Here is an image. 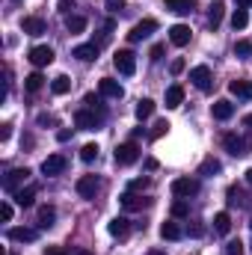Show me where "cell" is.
Masks as SVG:
<instances>
[{"instance_id":"5bb4252c","label":"cell","mask_w":252,"mask_h":255,"mask_svg":"<svg viewBox=\"0 0 252 255\" xmlns=\"http://www.w3.org/2000/svg\"><path fill=\"white\" fill-rule=\"evenodd\" d=\"M211 113H214V119L226 122V119H232V116H235V104H232V101H226V98H220V101H214V104H211Z\"/></svg>"},{"instance_id":"44dd1931","label":"cell","mask_w":252,"mask_h":255,"mask_svg":"<svg viewBox=\"0 0 252 255\" xmlns=\"http://www.w3.org/2000/svg\"><path fill=\"white\" fill-rule=\"evenodd\" d=\"M107 232H110L113 238H127V232H130V223H127L125 217H116V220H110Z\"/></svg>"},{"instance_id":"f1b7e54d","label":"cell","mask_w":252,"mask_h":255,"mask_svg":"<svg viewBox=\"0 0 252 255\" xmlns=\"http://www.w3.org/2000/svg\"><path fill=\"white\" fill-rule=\"evenodd\" d=\"M65 30L68 33H83L86 30V18L83 15H68L65 18Z\"/></svg>"},{"instance_id":"bcb514c9","label":"cell","mask_w":252,"mask_h":255,"mask_svg":"<svg viewBox=\"0 0 252 255\" xmlns=\"http://www.w3.org/2000/svg\"><path fill=\"white\" fill-rule=\"evenodd\" d=\"M45 255H71V253H68L65 247H48V250H45Z\"/></svg>"},{"instance_id":"f6af8a7d","label":"cell","mask_w":252,"mask_h":255,"mask_svg":"<svg viewBox=\"0 0 252 255\" xmlns=\"http://www.w3.org/2000/svg\"><path fill=\"white\" fill-rule=\"evenodd\" d=\"M187 232L193 235V238H202V235H205V226H202V223H193V226H190Z\"/></svg>"},{"instance_id":"52a82bcc","label":"cell","mask_w":252,"mask_h":255,"mask_svg":"<svg viewBox=\"0 0 252 255\" xmlns=\"http://www.w3.org/2000/svg\"><path fill=\"white\" fill-rule=\"evenodd\" d=\"M27 175H30L27 166H24V169H9V172L3 175V190L6 193H18V187L27 181Z\"/></svg>"},{"instance_id":"d6986e66","label":"cell","mask_w":252,"mask_h":255,"mask_svg":"<svg viewBox=\"0 0 252 255\" xmlns=\"http://www.w3.org/2000/svg\"><path fill=\"white\" fill-rule=\"evenodd\" d=\"M163 6L169 12H178V15H190L196 9V0H163Z\"/></svg>"},{"instance_id":"603a6c76","label":"cell","mask_w":252,"mask_h":255,"mask_svg":"<svg viewBox=\"0 0 252 255\" xmlns=\"http://www.w3.org/2000/svg\"><path fill=\"white\" fill-rule=\"evenodd\" d=\"M36 229H9V241H18V244H30L36 241Z\"/></svg>"},{"instance_id":"8992f818","label":"cell","mask_w":252,"mask_h":255,"mask_svg":"<svg viewBox=\"0 0 252 255\" xmlns=\"http://www.w3.org/2000/svg\"><path fill=\"white\" fill-rule=\"evenodd\" d=\"M154 30H157V21H154V18H145V21H139V24H133V27H130L127 42H142V39H148Z\"/></svg>"},{"instance_id":"7402d4cb","label":"cell","mask_w":252,"mask_h":255,"mask_svg":"<svg viewBox=\"0 0 252 255\" xmlns=\"http://www.w3.org/2000/svg\"><path fill=\"white\" fill-rule=\"evenodd\" d=\"M229 92L238 95V98H252V80H232Z\"/></svg>"},{"instance_id":"60d3db41","label":"cell","mask_w":252,"mask_h":255,"mask_svg":"<svg viewBox=\"0 0 252 255\" xmlns=\"http://www.w3.org/2000/svg\"><path fill=\"white\" fill-rule=\"evenodd\" d=\"M148 187V178H133L130 184H127V190L130 193H136V190H145Z\"/></svg>"},{"instance_id":"277c9868","label":"cell","mask_w":252,"mask_h":255,"mask_svg":"<svg viewBox=\"0 0 252 255\" xmlns=\"http://www.w3.org/2000/svg\"><path fill=\"white\" fill-rule=\"evenodd\" d=\"M136 160H139V145H136L133 139L116 145V163H119V166H130V163H136Z\"/></svg>"},{"instance_id":"4fadbf2b","label":"cell","mask_w":252,"mask_h":255,"mask_svg":"<svg viewBox=\"0 0 252 255\" xmlns=\"http://www.w3.org/2000/svg\"><path fill=\"white\" fill-rule=\"evenodd\" d=\"M190 36H193V33H190L187 24H175V27H169V42H172L175 48H184V45L190 42Z\"/></svg>"},{"instance_id":"7bdbcfd3","label":"cell","mask_w":252,"mask_h":255,"mask_svg":"<svg viewBox=\"0 0 252 255\" xmlns=\"http://www.w3.org/2000/svg\"><path fill=\"white\" fill-rule=\"evenodd\" d=\"M163 51H166V48H163V45H154V48H151V54H148V57H151V60H154V63H160V60H163Z\"/></svg>"},{"instance_id":"ac0fdd59","label":"cell","mask_w":252,"mask_h":255,"mask_svg":"<svg viewBox=\"0 0 252 255\" xmlns=\"http://www.w3.org/2000/svg\"><path fill=\"white\" fill-rule=\"evenodd\" d=\"M160 238H163V241H178V238H184V229H181L175 220H166V223L160 226Z\"/></svg>"},{"instance_id":"7c38bea8","label":"cell","mask_w":252,"mask_h":255,"mask_svg":"<svg viewBox=\"0 0 252 255\" xmlns=\"http://www.w3.org/2000/svg\"><path fill=\"white\" fill-rule=\"evenodd\" d=\"M98 187H101V181H98L95 175H80V178H77V193H80L83 199H95Z\"/></svg>"},{"instance_id":"f5cc1de1","label":"cell","mask_w":252,"mask_h":255,"mask_svg":"<svg viewBox=\"0 0 252 255\" xmlns=\"http://www.w3.org/2000/svg\"><path fill=\"white\" fill-rule=\"evenodd\" d=\"M244 125H247V128H252V113H250V116H244Z\"/></svg>"},{"instance_id":"1f68e13d","label":"cell","mask_w":252,"mask_h":255,"mask_svg":"<svg viewBox=\"0 0 252 255\" xmlns=\"http://www.w3.org/2000/svg\"><path fill=\"white\" fill-rule=\"evenodd\" d=\"M51 89H54V95H65V92L71 89V80H68L65 74H60V77L51 80Z\"/></svg>"},{"instance_id":"f907efd6","label":"cell","mask_w":252,"mask_h":255,"mask_svg":"<svg viewBox=\"0 0 252 255\" xmlns=\"http://www.w3.org/2000/svg\"><path fill=\"white\" fill-rule=\"evenodd\" d=\"M252 6V0H238V9H250Z\"/></svg>"},{"instance_id":"7dc6e473","label":"cell","mask_w":252,"mask_h":255,"mask_svg":"<svg viewBox=\"0 0 252 255\" xmlns=\"http://www.w3.org/2000/svg\"><path fill=\"white\" fill-rule=\"evenodd\" d=\"M9 133H12V125H0V139H9Z\"/></svg>"},{"instance_id":"8d00e7d4","label":"cell","mask_w":252,"mask_h":255,"mask_svg":"<svg viewBox=\"0 0 252 255\" xmlns=\"http://www.w3.org/2000/svg\"><path fill=\"white\" fill-rule=\"evenodd\" d=\"M169 128H172V125H169L166 119H160V122H154V128H151V133H148V136H151V139H160V136H163Z\"/></svg>"},{"instance_id":"e0dca14e","label":"cell","mask_w":252,"mask_h":255,"mask_svg":"<svg viewBox=\"0 0 252 255\" xmlns=\"http://www.w3.org/2000/svg\"><path fill=\"white\" fill-rule=\"evenodd\" d=\"M21 30H24L27 36H42V33H45V21L36 18V15H30V18L21 21Z\"/></svg>"},{"instance_id":"30bf717a","label":"cell","mask_w":252,"mask_h":255,"mask_svg":"<svg viewBox=\"0 0 252 255\" xmlns=\"http://www.w3.org/2000/svg\"><path fill=\"white\" fill-rule=\"evenodd\" d=\"M98 92H101L104 98H122V95H125L122 83L113 80V77H101V80H98Z\"/></svg>"},{"instance_id":"f35d334b","label":"cell","mask_w":252,"mask_h":255,"mask_svg":"<svg viewBox=\"0 0 252 255\" xmlns=\"http://www.w3.org/2000/svg\"><path fill=\"white\" fill-rule=\"evenodd\" d=\"M226 255H244V244L241 241H229L226 244Z\"/></svg>"},{"instance_id":"d590c367","label":"cell","mask_w":252,"mask_h":255,"mask_svg":"<svg viewBox=\"0 0 252 255\" xmlns=\"http://www.w3.org/2000/svg\"><path fill=\"white\" fill-rule=\"evenodd\" d=\"M235 54H238L241 60H247V57H252V42H247V39H241V42L235 45Z\"/></svg>"},{"instance_id":"cb8c5ba5","label":"cell","mask_w":252,"mask_h":255,"mask_svg":"<svg viewBox=\"0 0 252 255\" xmlns=\"http://www.w3.org/2000/svg\"><path fill=\"white\" fill-rule=\"evenodd\" d=\"M12 199H15V205L30 208V205H33V199H36V187H21L18 193H12Z\"/></svg>"},{"instance_id":"836d02e7","label":"cell","mask_w":252,"mask_h":255,"mask_svg":"<svg viewBox=\"0 0 252 255\" xmlns=\"http://www.w3.org/2000/svg\"><path fill=\"white\" fill-rule=\"evenodd\" d=\"M250 24V15H247V9H235V15H232V27L235 30H244Z\"/></svg>"},{"instance_id":"5b68a950","label":"cell","mask_w":252,"mask_h":255,"mask_svg":"<svg viewBox=\"0 0 252 255\" xmlns=\"http://www.w3.org/2000/svg\"><path fill=\"white\" fill-rule=\"evenodd\" d=\"M65 166H68L65 154H48V157L42 160V175H48V178H54V175H63Z\"/></svg>"},{"instance_id":"d4e9b609","label":"cell","mask_w":252,"mask_h":255,"mask_svg":"<svg viewBox=\"0 0 252 255\" xmlns=\"http://www.w3.org/2000/svg\"><path fill=\"white\" fill-rule=\"evenodd\" d=\"M214 232H217V235H229V232H232V217H229L226 211H220V214L214 217Z\"/></svg>"},{"instance_id":"d6a6232c","label":"cell","mask_w":252,"mask_h":255,"mask_svg":"<svg viewBox=\"0 0 252 255\" xmlns=\"http://www.w3.org/2000/svg\"><path fill=\"white\" fill-rule=\"evenodd\" d=\"M229 205L232 208H241V205H247V196L241 187H229Z\"/></svg>"},{"instance_id":"2e32d148","label":"cell","mask_w":252,"mask_h":255,"mask_svg":"<svg viewBox=\"0 0 252 255\" xmlns=\"http://www.w3.org/2000/svg\"><path fill=\"white\" fill-rule=\"evenodd\" d=\"M71 57H77L80 63H92V60H98V45L92 42V45H77L74 51H71Z\"/></svg>"},{"instance_id":"3957f363","label":"cell","mask_w":252,"mask_h":255,"mask_svg":"<svg viewBox=\"0 0 252 255\" xmlns=\"http://www.w3.org/2000/svg\"><path fill=\"white\" fill-rule=\"evenodd\" d=\"M190 83H193L196 89H202V92H211V86H214L211 68H208V65H196V68H190Z\"/></svg>"},{"instance_id":"c3c4849f","label":"cell","mask_w":252,"mask_h":255,"mask_svg":"<svg viewBox=\"0 0 252 255\" xmlns=\"http://www.w3.org/2000/svg\"><path fill=\"white\" fill-rule=\"evenodd\" d=\"M39 125H54V116H45V113H42V116H39Z\"/></svg>"},{"instance_id":"4316f807","label":"cell","mask_w":252,"mask_h":255,"mask_svg":"<svg viewBox=\"0 0 252 255\" xmlns=\"http://www.w3.org/2000/svg\"><path fill=\"white\" fill-rule=\"evenodd\" d=\"M54 220H57V211H54L51 205H42V208H39V226H42V229H51Z\"/></svg>"},{"instance_id":"e575fe53","label":"cell","mask_w":252,"mask_h":255,"mask_svg":"<svg viewBox=\"0 0 252 255\" xmlns=\"http://www.w3.org/2000/svg\"><path fill=\"white\" fill-rule=\"evenodd\" d=\"M95 157H98V145H95V142H86V145L80 148V160H83V163H92Z\"/></svg>"},{"instance_id":"74e56055","label":"cell","mask_w":252,"mask_h":255,"mask_svg":"<svg viewBox=\"0 0 252 255\" xmlns=\"http://www.w3.org/2000/svg\"><path fill=\"white\" fill-rule=\"evenodd\" d=\"M187 214H190V208H187V202H184V199L172 202V217H187Z\"/></svg>"},{"instance_id":"b9f144b4","label":"cell","mask_w":252,"mask_h":255,"mask_svg":"<svg viewBox=\"0 0 252 255\" xmlns=\"http://www.w3.org/2000/svg\"><path fill=\"white\" fill-rule=\"evenodd\" d=\"M0 220H3V223H9V220H12V205H9V202H3V205H0Z\"/></svg>"},{"instance_id":"7a4b0ae2","label":"cell","mask_w":252,"mask_h":255,"mask_svg":"<svg viewBox=\"0 0 252 255\" xmlns=\"http://www.w3.org/2000/svg\"><path fill=\"white\" fill-rule=\"evenodd\" d=\"M113 65H116L119 74L130 77V74L136 71V54H133V51H116V54H113Z\"/></svg>"},{"instance_id":"db71d44e","label":"cell","mask_w":252,"mask_h":255,"mask_svg":"<svg viewBox=\"0 0 252 255\" xmlns=\"http://www.w3.org/2000/svg\"><path fill=\"white\" fill-rule=\"evenodd\" d=\"M71 255H92V253H89V250H74Z\"/></svg>"},{"instance_id":"8fae6325","label":"cell","mask_w":252,"mask_h":255,"mask_svg":"<svg viewBox=\"0 0 252 255\" xmlns=\"http://www.w3.org/2000/svg\"><path fill=\"white\" fill-rule=\"evenodd\" d=\"M223 145H226V151H229V154H235V157L247 154V139H244V136H238V133H223Z\"/></svg>"},{"instance_id":"681fc988","label":"cell","mask_w":252,"mask_h":255,"mask_svg":"<svg viewBox=\"0 0 252 255\" xmlns=\"http://www.w3.org/2000/svg\"><path fill=\"white\" fill-rule=\"evenodd\" d=\"M68 136H71V130H60V133H57V139H60V142H65Z\"/></svg>"},{"instance_id":"ee69618b","label":"cell","mask_w":252,"mask_h":255,"mask_svg":"<svg viewBox=\"0 0 252 255\" xmlns=\"http://www.w3.org/2000/svg\"><path fill=\"white\" fill-rule=\"evenodd\" d=\"M169 71H172V74H181V71H184V60H181V57H175L172 65H169Z\"/></svg>"},{"instance_id":"9c48e42d","label":"cell","mask_w":252,"mask_h":255,"mask_svg":"<svg viewBox=\"0 0 252 255\" xmlns=\"http://www.w3.org/2000/svg\"><path fill=\"white\" fill-rule=\"evenodd\" d=\"M30 63L36 65V68L51 65L54 63V48H48V45H36V48H30Z\"/></svg>"},{"instance_id":"816d5d0a","label":"cell","mask_w":252,"mask_h":255,"mask_svg":"<svg viewBox=\"0 0 252 255\" xmlns=\"http://www.w3.org/2000/svg\"><path fill=\"white\" fill-rule=\"evenodd\" d=\"M68 6H71V0H60V12H68Z\"/></svg>"},{"instance_id":"83f0119b","label":"cell","mask_w":252,"mask_h":255,"mask_svg":"<svg viewBox=\"0 0 252 255\" xmlns=\"http://www.w3.org/2000/svg\"><path fill=\"white\" fill-rule=\"evenodd\" d=\"M122 205H125L127 211H139L142 205H148V199H142V196H136V193L127 190L125 196H122Z\"/></svg>"},{"instance_id":"9a60e30c","label":"cell","mask_w":252,"mask_h":255,"mask_svg":"<svg viewBox=\"0 0 252 255\" xmlns=\"http://www.w3.org/2000/svg\"><path fill=\"white\" fill-rule=\"evenodd\" d=\"M223 15H226V3H223V0H214V3L208 6V24L217 30V27L223 24Z\"/></svg>"},{"instance_id":"680465c9","label":"cell","mask_w":252,"mask_h":255,"mask_svg":"<svg viewBox=\"0 0 252 255\" xmlns=\"http://www.w3.org/2000/svg\"><path fill=\"white\" fill-rule=\"evenodd\" d=\"M250 247H252V244H250Z\"/></svg>"},{"instance_id":"4dcf8cb0","label":"cell","mask_w":252,"mask_h":255,"mask_svg":"<svg viewBox=\"0 0 252 255\" xmlns=\"http://www.w3.org/2000/svg\"><path fill=\"white\" fill-rule=\"evenodd\" d=\"M151 113H154V101H151V98H139V101H136V119L142 122V119H148Z\"/></svg>"},{"instance_id":"9f6ffc18","label":"cell","mask_w":252,"mask_h":255,"mask_svg":"<svg viewBox=\"0 0 252 255\" xmlns=\"http://www.w3.org/2000/svg\"><path fill=\"white\" fill-rule=\"evenodd\" d=\"M148 255H166V253H157V250H151V253H148Z\"/></svg>"},{"instance_id":"f546056e","label":"cell","mask_w":252,"mask_h":255,"mask_svg":"<svg viewBox=\"0 0 252 255\" xmlns=\"http://www.w3.org/2000/svg\"><path fill=\"white\" fill-rule=\"evenodd\" d=\"M42 86H45V77H42L39 71H33V74L24 77V89H27V92H39Z\"/></svg>"},{"instance_id":"ab89813d","label":"cell","mask_w":252,"mask_h":255,"mask_svg":"<svg viewBox=\"0 0 252 255\" xmlns=\"http://www.w3.org/2000/svg\"><path fill=\"white\" fill-rule=\"evenodd\" d=\"M125 6H127L125 0H107V12H110V15H119Z\"/></svg>"},{"instance_id":"484cf974","label":"cell","mask_w":252,"mask_h":255,"mask_svg":"<svg viewBox=\"0 0 252 255\" xmlns=\"http://www.w3.org/2000/svg\"><path fill=\"white\" fill-rule=\"evenodd\" d=\"M217 172H223V163L217 157H205L199 166V175H217Z\"/></svg>"},{"instance_id":"11a10c76","label":"cell","mask_w":252,"mask_h":255,"mask_svg":"<svg viewBox=\"0 0 252 255\" xmlns=\"http://www.w3.org/2000/svg\"><path fill=\"white\" fill-rule=\"evenodd\" d=\"M247 184H252V169L247 172Z\"/></svg>"},{"instance_id":"6f0895ef","label":"cell","mask_w":252,"mask_h":255,"mask_svg":"<svg viewBox=\"0 0 252 255\" xmlns=\"http://www.w3.org/2000/svg\"><path fill=\"white\" fill-rule=\"evenodd\" d=\"M250 226H252V220H250Z\"/></svg>"},{"instance_id":"6da1fadb","label":"cell","mask_w":252,"mask_h":255,"mask_svg":"<svg viewBox=\"0 0 252 255\" xmlns=\"http://www.w3.org/2000/svg\"><path fill=\"white\" fill-rule=\"evenodd\" d=\"M101 122H104V110H89V107H83V110L74 113V125L80 128V130H95Z\"/></svg>"},{"instance_id":"ba28073f","label":"cell","mask_w":252,"mask_h":255,"mask_svg":"<svg viewBox=\"0 0 252 255\" xmlns=\"http://www.w3.org/2000/svg\"><path fill=\"white\" fill-rule=\"evenodd\" d=\"M172 193H175L178 199H190V196H196V193H199V181H196V178H190V175L175 178V181H172Z\"/></svg>"},{"instance_id":"ffe728a7","label":"cell","mask_w":252,"mask_h":255,"mask_svg":"<svg viewBox=\"0 0 252 255\" xmlns=\"http://www.w3.org/2000/svg\"><path fill=\"white\" fill-rule=\"evenodd\" d=\"M181 104H184V89L175 83V86H169V89H166V107H169V110H175V107H181Z\"/></svg>"}]
</instances>
